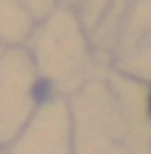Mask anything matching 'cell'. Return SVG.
<instances>
[{"instance_id":"6da1fadb","label":"cell","mask_w":151,"mask_h":154,"mask_svg":"<svg viewBox=\"0 0 151 154\" xmlns=\"http://www.w3.org/2000/svg\"><path fill=\"white\" fill-rule=\"evenodd\" d=\"M149 103H151V101H149Z\"/></svg>"}]
</instances>
